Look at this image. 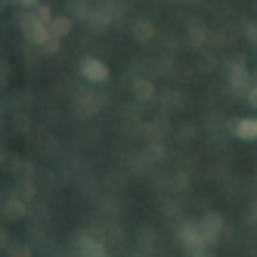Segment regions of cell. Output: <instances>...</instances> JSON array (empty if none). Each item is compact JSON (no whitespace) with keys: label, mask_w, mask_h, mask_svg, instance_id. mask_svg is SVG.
Listing matches in <instances>:
<instances>
[{"label":"cell","mask_w":257,"mask_h":257,"mask_svg":"<svg viewBox=\"0 0 257 257\" xmlns=\"http://www.w3.org/2000/svg\"><path fill=\"white\" fill-rule=\"evenodd\" d=\"M81 75H84L90 84H105V81H108V65L99 62V59H84V62H81Z\"/></svg>","instance_id":"1"},{"label":"cell","mask_w":257,"mask_h":257,"mask_svg":"<svg viewBox=\"0 0 257 257\" xmlns=\"http://www.w3.org/2000/svg\"><path fill=\"white\" fill-rule=\"evenodd\" d=\"M232 131H235L238 140H248V143L257 140V118H242V121H235Z\"/></svg>","instance_id":"2"},{"label":"cell","mask_w":257,"mask_h":257,"mask_svg":"<svg viewBox=\"0 0 257 257\" xmlns=\"http://www.w3.org/2000/svg\"><path fill=\"white\" fill-rule=\"evenodd\" d=\"M68 31H71V19H68V16H56V19L50 22V34H53V38H65Z\"/></svg>","instance_id":"3"},{"label":"cell","mask_w":257,"mask_h":257,"mask_svg":"<svg viewBox=\"0 0 257 257\" xmlns=\"http://www.w3.org/2000/svg\"><path fill=\"white\" fill-rule=\"evenodd\" d=\"M134 93H137L140 99H149V96H152V84H149V81H137V84H134Z\"/></svg>","instance_id":"4"},{"label":"cell","mask_w":257,"mask_h":257,"mask_svg":"<svg viewBox=\"0 0 257 257\" xmlns=\"http://www.w3.org/2000/svg\"><path fill=\"white\" fill-rule=\"evenodd\" d=\"M7 214H10V217H22V205H19V201H10V205H7Z\"/></svg>","instance_id":"5"},{"label":"cell","mask_w":257,"mask_h":257,"mask_svg":"<svg viewBox=\"0 0 257 257\" xmlns=\"http://www.w3.org/2000/svg\"><path fill=\"white\" fill-rule=\"evenodd\" d=\"M19 7H38V0H16Z\"/></svg>","instance_id":"6"},{"label":"cell","mask_w":257,"mask_h":257,"mask_svg":"<svg viewBox=\"0 0 257 257\" xmlns=\"http://www.w3.org/2000/svg\"><path fill=\"white\" fill-rule=\"evenodd\" d=\"M248 99H251V105H254V108H257V90H254V93H251V96H248Z\"/></svg>","instance_id":"7"}]
</instances>
